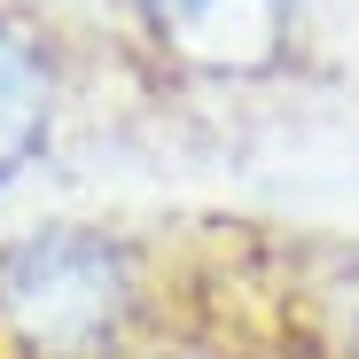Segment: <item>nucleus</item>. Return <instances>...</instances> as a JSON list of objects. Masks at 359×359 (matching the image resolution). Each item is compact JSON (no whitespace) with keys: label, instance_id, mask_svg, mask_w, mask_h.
Listing matches in <instances>:
<instances>
[{"label":"nucleus","instance_id":"1","mask_svg":"<svg viewBox=\"0 0 359 359\" xmlns=\"http://www.w3.org/2000/svg\"><path fill=\"white\" fill-rule=\"evenodd\" d=\"M0 359H180V219L47 211L0 226Z\"/></svg>","mask_w":359,"mask_h":359},{"label":"nucleus","instance_id":"2","mask_svg":"<svg viewBox=\"0 0 359 359\" xmlns=\"http://www.w3.org/2000/svg\"><path fill=\"white\" fill-rule=\"evenodd\" d=\"M180 219V359H359V234L266 211Z\"/></svg>","mask_w":359,"mask_h":359},{"label":"nucleus","instance_id":"3","mask_svg":"<svg viewBox=\"0 0 359 359\" xmlns=\"http://www.w3.org/2000/svg\"><path fill=\"white\" fill-rule=\"evenodd\" d=\"M109 79L164 109H250L313 71V0H109Z\"/></svg>","mask_w":359,"mask_h":359},{"label":"nucleus","instance_id":"4","mask_svg":"<svg viewBox=\"0 0 359 359\" xmlns=\"http://www.w3.org/2000/svg\"><path fill=\"white\" fill-rule=\"evenodd\" d=\"M109 71L102 32L63 0H0V196L63 156L86 86Z\"/></svg>","mask_w":359,"mask_h":359}]
</instances>
